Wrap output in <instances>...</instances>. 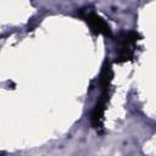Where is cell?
I'll return each mask as SVG.
<instances>
[{
	"label": "cell",
	"instance_id": "1",
	"mask_svg": "<svg viewBox=\"0 0 156 156\" xmlns=\"http://www.w3.org/2000/svg\"><path fill=\"white\" fill-rule=\"evenodd\" d=\"M140 39V34L135 30H129V32H122L117 37V44L118 48L116 49L117 58L116 62L123 63L127 61H132L134 57V48L136 41Z\"/></svg>",
	"mask_w": 156,
	"mask_h": 156
},
{
	"label": "cell",
	"instance_id": "2",
	"mask_svg": "<svg viewBox=\"0 0 156 156\" xmlns=\"http://www.w3.org/2000/svg\"><path fill=\"white\" fill-rule=\"evenodd\" d=\"M79 16L90 26V28L96 34H102L105 37H111V28L106 23V21L95 13L94 11H80Z\"/></svg>",
	"mask_w": 156,
	"mask_h": 156
},
{
	"label": "cell",
	"instance_id": "3",
	"mask_svg": "<svg viewBox=\"0 0 156 156\" xmlns=\"http://www.w3.org/2000/svg\"><path fill=\"white\" fill-rule=\"evenodd\" d=\"M108 96L110 93H101V96L99 99V101L96 102L93 112H91V126L96 129H100L102 127V122H104V115H105V110H106V105L108 101Z\"/></svg>",
	"mask_w": 156,
	"mask_h": 156
},
{
	"label": "cell",
	"instance_id": "4",
	"mask_svg": "<svg viewBox=\"0 0 156 156\" xmlns=\"http://www.w3.org/2000/svg\"><path fill=\"white\" fill-rule=\"evenodd\" d=\"M113 78V71L111 67L110 61H105L101 73H100V88H101V93H110V87H111V82Z\"/></svg>",
	"mask_w": 156,
	"mask_h": 156
}]
</instances>
